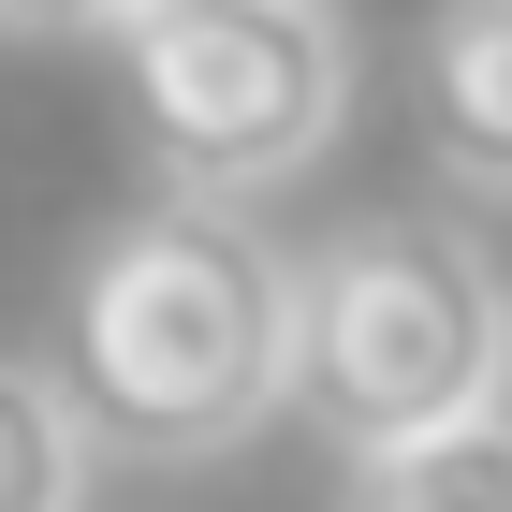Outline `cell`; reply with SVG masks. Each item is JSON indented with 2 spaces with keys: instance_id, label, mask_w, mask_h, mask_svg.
Returning a JSON list of instances; mask_svg holds the SVG:
<instances>
[{
  "instance_id": "8992f818",
  "label": "cell",
  "mask_w": 512,
  "mask_h": 512,
  "mask_svg": "<svg viewBox=\"0 0 512 512\" xmlns=\"http://www.w3.org/2000/svg\"><path fill=\"white\" fill-rule=\"evenodd\" d=\"M74 483H88V425L59 410L44 366L0 352V512H74Z\"/></svg>"
},
{
  "instance_id": "52a82bcc",
  "label": "cell",
  "mask_w": 512,
  "mask_h": 512,
  "mask_svg": "<svg viewBox=\"0 0 512 512\" xmlns=\"http://www.w3.org/2000/svg\"><path fill=\"white\" fill-rule=\"evenodd\" d=\"M132 0H0V44H74V30H118Z\"/></svg>"
},
{
  "instance_id": "7a4b0ae2",
  "label": "cell",
  "mask_w": 512,
  "mask_h": 512,
  "mask_svg": "<svg viewBox=\"0 0 512 512\" xmlns=\"http://www.w3.org/2000/svg\"><path fill=\"white\" fill-rule=\"evenodd\" d=\"M512 395V293L454 220H352L293 264V410L337 454H395Z\"/></svg>"
},
{
  "instance_id": "3957f363",
  "label": "cell",
  "mask_w": 512,
  "mask_h": 512,
  "mask_svg": "<svg viewBox=\"0 0 512 512\" xmlns=\"http://www.w3.org/2000/svg\"><path fill=\"white\" fill-rule=\"evenodd\" d=\"M132 118L191 191H264L337 147L352 118V30L337 0H132Z\"/></svg>"
},
{
  "instance_id": "277c9868",
  "label": "cell",
  "mask_w": 512,
  "mask_h": 512,
  "mask_svg": "<svg viewBox=\"0 0 512 512\" xmlns=\"http://www.w3.org/2000/svg\"><path fill=\"white\" fill-rule=\"evenodd\" d=\"M425 132L469 191H512V0H439L425 30Z\"/></svg>"
},
{
  "instance_id": "6da1fadb",
  "label": "cell",
  "mask_w": 512,
  "mask_h": 512,
  "mask_svg": "<svg viewBox=\"0 0 512 512\" xmlns=\"http://www.w3.org/2000/svg\"><path fill=\"white\" fill-rule=\"evenodd\" d=\"M44 381L103 454H220L293 395V264L220 191H176L74 264Z\"/></svg>"
},
{
  "instance_id": "5b68a950",
  "label": "cell",
  "mask_w": 512,
  "mask_h": 512,
  "mask_svg": "<svg viewBox=\"0 0 512 512\" xmlns=\"http://www.w3.org/2000/svg\"><path fill=\"white\" fill-rule=\"evenodd\" d=\"M337 512H512V395L469 410V425L395 439V454H352Z\"/></svg>"
}]
</instances>
